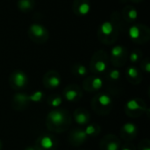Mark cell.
I'll return each instance as SVG.
<instances>
[{
  "label": "cell",
  "mask_w": 150,
  "mask_h": 150,
  "mask_svg": "<svg viewBox=\"0 0 150 150\" xmlns=\"http://www.w3.org/2000/svg\"><path fill=\"white\" fill-rule=\"evenodd\" d=\"M102 150H119L120 148V141L112 136V135H106L101 143Z\"/></svg>",
  "instance_id": "obj_14"
},
{
  "label": "cell",
  "mask_w": 150,
  "mask_h": 150,
  "mask_svg": "<svg viewBox=\"0 0 150 150\" xmlns=\"http://www.w3.org/2000/svg\"><path fill=\"white\" fill-rule=\"evenodd\" d=\"M128 58V53L125 47L115 46L111 51V62L116 67L123 66Z\"/></svg>",
  "instance_id": "obj_7"
},
{
  "label": "cell",
  "mask_w": 150,
  "mask_h": 150,
  "mask_svg": "<svg viewBox=\"0 0 150 150\" xmlns=\"http://www.w3.org/2000/svg\"><path fill=\"white\" fill-rule=\"evenodd\" d=\"M112 105V98L107 94L102 93L97 95L92 100L93 109L101 115H105L109 112Z\"/></svg>",
  "instance_id": "obj_6"
},
{
  "label": "cell",
  "mask_w": 150,
  "mask_h": 150,
  "mask_svg": "<svg viewBox=\"0 0 150 150\" xmlns=\"http://www.w3.org/2000/svg\"><path fill=\"white\" fill-rule=\"evenodd\" d=\"M27 76L21 70H16L10 76V84L13 89H22L27 83Z\"/></svg>",
  "instance_id": "obj_8"
},
{
  "label": "cell",
  "mask_w": 150,
  "mask_h": 150,
  "mask_svg": "<svg viewBox=\"0 0 150 150\" xmlns=\"http://www.w3.org/2000/svg\"><path fill=\"white\" fill-rule=\"evenodd\" d=\"M127 76L128 81H130L134 84H138L142 81V74L136 67L131 66L127 69Z\"/></svg>",
  "instance_id": "obj_19"
},
{
  "label": "cell",
  "mask_w": 150,
  "mask_h": 150,
  "mask_svg": "<svg viewBox=\"0 0 150 150\" xmlns=\"http://www.w3.org/2000/svg\"><path fill=\"white\" fill-rule=\"evenodd\" d=\"M70 124V116L62 109L52 110L47 117V126L54 132L64 131Z\"/></svg>",
  "instance_id": "obj_2"
},
{
  "label": "cell",
  "mask_w": 150,
  "mask_h": 150,
  "mask_svg": "<svg viewBox=\"0 0 150 150\" xmlns=\"http://www.w3.org/2000/svg\"><path fill=\"white\" fill-rule=\"evenodd\" d=\"M84 131H85V133L87 134L88 136H96V135L98 134V133L100 131V128H99V127L98 125L91 124V125H89Z\"/></svg>",
  "instance_id": "obj_24"
},
{
  "label": "cell",
  "mask_w": 150,
  "mask_h": 150,
  "mask_svg": "<svg viewBox=\"0 0 150 150\" xmlns=\"http://www.w3.org/2000/svg\"><path fill=\"white\" fill-rule=\"evenodd\" d=\"M139 150H150L149 142L148 140L142 142L139 147Z\"/></svg>",
  "instance_id": "obj_30"
},
{
  "label": "cell",
  "mask_w": 150,
  "mask_h": 150,
  "mask_svg": "<svg viewBox=\"0 0 150 150\" xmlns=\"http://www.w3.org/2000/svg\"><path fill=\"white\" fill-rule=\"evenodd\" d=\"M29 102H30L29 96L23 94V93H18L13 98V103L17 105L15 107H18V108L26 107Z\"/></svg>",
  "instance_id": "obj_21"
},
{
  "label": "cell",
  "mask_w": 150,
  "mask_h": 150,
  "mask_svg": "<svg viewBox=\"0 0 150 150\" xmlns=\"http://www.w3.org/2000/svg\"><path fill=\"white\" fill-rule=\"evenodd\" d=\"M128 34L134 42L137 44H143L149 40L150 30L145 25L136 24L129 28Z\"/></svg>",
  "instance_id": "obj_3"
},
{
  "label": "cell",
  "mask_w": 150,
  "mask_h": 150,
  "mask_svg": "<svg viewBox=\"0 0 150 150\" xmlns=\"http://www.w3.org/2000/svg\"><path fill=\"white\" fill-rule=\"evenodd\" d=\"M29 38L36 43H44L48 40L49 33L45 26L40 24L33 23L28 29Z\"/></svg>",
  "instance_id": "obj_5"
},
{
  "label": "cell",
  "mask_w": 150,
  "mask_h": 150,
  "mask_svg": "<svg viewBox=\"0 0 150 150\" xmlns=\"http://www.w3.org/2000/svg\"><path fill=\"white\" fill-rule=\"evenodd\" d=\"M108 55L104 50L97 51L91 61L90 68L92 72L95 73H103L107 69L108 66Z\"/></svg>",
  "instance_id": "obj_4"
},
{
  "label": "cell",
  "mask_w": 150,
  "mask_h": 150,
  "mask_svg": "<svg viewBox=\"0 0 150 150\" xmlns=\"http://www.w3.org/2000/svg\"><path fill=\"white\" fill-rule=\"evenodd\" d=\"M56 142L49 135H45L38 139L36 143V150H54Z\"/></svg>",
  "instance_id": "obj_11"
},
{
  "label": "cell",
  "mask_w": 150,
  "mask_h": 150,
  "mask_svg": "<svg viewBox=\"0 0 150 150\" xmlns=\"http://www.w3.org/2000/svg\"><path fill=\"white\" fill-rule=\"evenodd\" d=\"M42 98H43V93L41 91H36L31 96H29L30 101H33V102H40Z\"/></svg>",
  "instance_id": "obj_26"
},
{
  "label": "cell",
  "mask_w": 150,
  "mask_h": 150,
  "mask_svg": "<svg viewBox=\"0 0 150 150\" xmlns=\"http://www.w3.org/2000/svg\"><path fill=\"white\" fill-rule=\"evenodd\" d=\"M121 17L124 18V20H126L127 22L132 23L134 22L137 19L138 17V11L137 10L132 6V5H127L125 6L122 10V15Z\"/></svg>",
  "instance_id": "obj_18"
},
{
  "label": "cell",
  "mask_w": 150,
  "mask_h": 150,
  "mask_svg": "<svg viewBox=\"0 0 150 150\" xmlns=\"http://www.w3.org/2000/svg\"><path fill=\"white\" fill-rule=\"evenodd\" d=\"M2 149V142H1V141H0V150Z\"/></svg>",
  "instance_id": "obj_34"
},
{
  "label": "cell",
  "mask_w": 150,
  "mask_h": 150,
  "mask_svg": "<svg viewBox=\"0 0 150 150\" xmlns=\"http://www.w3.org/2000/svg\"><path fill=\"white\" fill-rule=\"evenodd\" d=\"M73 12L78 16H85L91 11L90 0H74L72 4Z\"/></svg>",
  "instance_id": "obj_10"
},
{
  "label": "cell",
  "mask_w": 150,
  "mask_h": 150,
  "mask_svg": "<svg viewBox=\"0 0 150 150\" xmlns=\"http://www.w3.org/2000/svg\"><path fill=\"white\" fill-rule=\"evenodd\" d=\"M142 69L147 72V73H149L150 71V63H149V58H146L142 61Z\"/></svg>",
  "instance_id": "obj_29"
},
{
  "label": "cell",
  "mask_w": 150,
  "mask_h": 150,
  "mask_svg": "<svg viewBox=\"0 0 150 150\" xmlns=\"http://www.w3.org/2000/svg\"><path fill=\"white\" fill-rule=\"evenodd\" d=\"M18 8L23 12L31 11L35 6V0H18Z\"/></svg>",
  "instance_id": "obj_22"
},
{
  "label": "cell",
  "mask_w": 150,
  "mask_h": 150,
  "mask_svg": "<svg viewBox=\"0 0 150 150\" xmlns=\"http://www.w3.org/2000/svg\"><path fill=\"white\" fill-rule=\"evenodd\" d=\"M142 55V51H141V50H138V49L134 50V51L130 54V55H129L130 62H133V63L137 62L141 59Z\"/></svg>",
  "instance_id": "obj_25"
},
{
  "label": "cell",
  "mask_w": 150,
  "mask_h": 150,
  "mask_svg": "<svg viewBox=\"0 0 150 150\" xmlns=\"http://www.w3.org/2000/svg\"><path fill=\"white\" fill-rule=\"evenodd\" d=\"M44 85L49 89H55L61 84V77L59 73L54 70H50L46 73L43 78Z\"/></svg>",
  "instance_id": "obj_9"
},
{
  "label": "cell",
  "mask_w": 150,
  "mask_h": 150,
  "mask_svg": "<svg viewBox=\"0 0 150 150\" xmlns=\"http://www.w3.org/2000/svg\"><path fill=\"white\" fill-rule=\"evenodd\" d=\"M74 118H75V120H76V122L77 124H79V125H85L90 120V114L84 109L79 108V109H77L75 112Z\"/></svg>",
  "instance_id": "obj_20"
},
{
  "label": "cell",
  "mask_w": 150,
  "mask_h": 150,
  "mask_svg": "<svg viewBox=\"0 0 150 150\" xmlns=\"http://www.w3.org/2000/svg\"><path fill=\"white\" fill-rule=\"evenodd\" d=\"M122 150H135V149H134V148L131 144H126V145H124V146H123Z\"/></svg>",
  "instance_id": "obj_31"
},
{
  "label": "cell",
  "mask_w": 150,
  "mask_h": 150,
  "mask_svg": "<svg viewBox=\"0 0 150 150\" xmlns=\"http://www.w3.org/2000/svg\"><path fill=\"white\" fill-rule=\"evenodd\" d=\"M72 72L74 75L78 76H83L87 74V69L85 66L80 63H76L72 67Z\"/></svg>",
  "instance_id": "obj_23"
},
{
  "label": "cell",
  "mask_w": 150,
  "mask_h": 150,
  "mask_svg": "<svg viewBox=\"0 0 150 150\" xmlns=\"http://www.w3.org/2000/svg\"><path fill=\"white\" fill-rule=\"evenodd\" d=\"M130 1H132V2H134V3H140V2H142V0H130Z\"/></svg>",
  "instance_id": "obj_32"
},
{
  "label": "cell",
  "mask_w": 150,
  "mask_h": 150,
  "mask_svg": "<svg viewBox=\"0 0 150 150\" xmlns=\"http://www.w3.org/2000/svg\"><path fill=\"white\" fill-rule=\"evenodd\" d=\"M118 18H116V12H113L110 21H105L98 29V40L105 44L111 45L114 43L119 37L120 25L118 23Z\"/></svg>",
  "instance_id": "obj_1"
},
{
  "label": "cell",
  "mask_w": 150,
  "mask_h": 150,
  "mask_svg": "<svg viewBox=\"0 0 150 150\" xmlns=\"http://www.w3.org/2000/svg\"><path fill=\"white\" fill-rule=\"evenodd\" d=\"M103 86V80L98 76H89L83 82V88L91 92L95 91H98Z\"/></svg>",
  "instance_id": "obj_12"
},
{
  "label": "cell",
  "mask_w": 150,
  "mask_h": 150,
  "mask_svg": "<svg viewBox=\"0 0 150 150\" xmlns=\"http://www.w3.org/2000/svg\"><path fill=\"white\" fill-rule=\"evenodd\" d=\"M120 76V71L118 69H112L109 72V78L113 80V81H117Z\"/></svg>",
  "instance_id": "obj_28"
},
{
  "label": "cell",
  "mask_w": 150,
  "mask_h": 150,
  "mask_svg": "<svg viewBox=\"0 0 150 150\" xmlns=\"http://www.w3.org/2000/svg\"><path fill=\"white\" fill-rule=\"evenodd\" d=\"M25 150H36L34 148H32V147H29V148H26Z\"/></svg>",
  "instance_id": "obj_33"
},
{
  "label": "cell",
  "mask_w": 150,
  "mask_h": 150,
  "mask_svg": "<svg viewBox=\"0 0 150 150\" xmlns=\"http://www.w3.org/2000/svg\"><path fill=\"white\" fill-rule=\"evenodd\" d=\"M137 134V127L132 123H126L121 128V135L126 141H131Z\"/></svg>",
  "instance_id": "obj_17"
},
{
  "label": "cell",
  "mask_w": 150,
  "mask_h": 150,
  "mask_svg": "<svg viewBox=\"0 0 150 150\" xmlns=\"http://www.w3.org/2000/svg\"><path fill=\"white\" fill-rule=\"evenodd\" d=\"M81 94L82 92L76 85H69L64 90L65 98L69 102H73L78 99L81 97Z\"/></svg>",
  "instance_id": "obj_16"
},
{
  "label": "cell",
  "mask_w": 150,
  "mask_h": 150,
  "mask_svg": "<svg viewBox=\"0 0 150 150\" xmlns=\"http://www.w3.org/2000/svg\"><path fill=\"white\" fill-rule=\"evenodd\" d=\"M142 100H139V99H132V100H129L127 104V106H126V111H129V112H127L128 114V116H132V115H134V117H135V112H138V113L141 115L142 112L146 109V106L143 107V103L141 102Z\"/></svg>",
  "instance_id": "obj_13"
},
{
  "label": "cell",
  "mask_w": 150,
  "mask_h": 150,
  "mask_svg": "<svg viewBox=\"0 0 150 150\" xmlns=\"http://www.w3.org/2000/svg\"><path fill=\"white\" fill-rule=\"evenodd\" d=\"M87 134L83 130H74L69 135V142L74 146H79L87 140Z\"/></svg>",
  "instance_id": "obj_15"
},
{
  "label": "cell",
  "mask_w": 150,
  "mask_h": 150,
  "mask_svg": "<svg viewBox=\"0 0 150 150\" xmlns=\"http://www.w3.org/2000/svg\"><path fill=\"white\" fill-rule=\"evenodd\" d=\"M48 103L53 107H59L62 104V98L59 96L54 97V98H52V99H50L48 101Z\"/></svg>",
  "instance_id": "obj_27"
}]
</instances>
